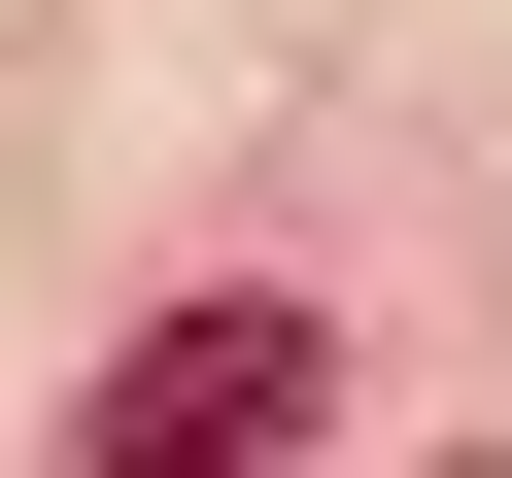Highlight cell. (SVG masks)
Returning a JSON list of instances; mask_svg holds the SVG:
<instances>
[{
	"instance_id": "obj_1",
	"label": "cell",
	"mask_w": 512,
	"mask_h": 478,
	"mask_svg": "<svg viewBox=\"0 0 512 478\" xmlns=\"http://www.w3.org/2000/svg\"><path fill=\"white\" fill-rule=\"evenodd\" d=\"M69 444H103V478H274V444H308V308H171Z\"/></svg>"
}]
</instances>
